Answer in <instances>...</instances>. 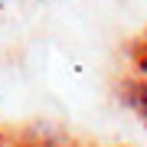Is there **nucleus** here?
I'll return each instance as SVG.
<instances>
[{
	"label": "nucleus",
	"mask_w": 147,
	"mask_h": 147,
	"mask_svg": "<svg viewBox=\"0 0 147 147\" xmlns=\"http://www.w3.org/2000/svg\"><path fill=\"white\" fill-rule=\"evenodd\" d=\"M131 98H134V105H137V111H144V115H147V85H137Z\"/></svg>",
	"instance_id": "f257e3e1"
}]
</instances>
